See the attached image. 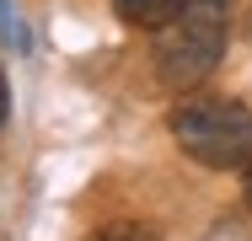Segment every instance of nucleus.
I'll list each match as a JSON object with an SVG mask.
<instances>
[{
    "label": "nucleus",
    "mask_w": 252,
    "mask_h": 241,
    "mask_svg": "<svg viewBox=\"0 0 252 241\" xmlns=\"http://www.w3.org/2000/svg\"><path fill=\"white\" fill-rule=\"evenodd\" d=\"M236 0H183V11L156 32V75L166 91H193L215 75L231 38Z\"/></svg>",
    "instance_id": "obj_1"
},
{
    "label": "nucleus",
    "mask_w": 252,
    "mask_h": 241,
    "mask_svg": "<svg viewBox=\"0 0 252 241\" xmlns=\"http://www.w3.org/2000/svg\"><path fill=\"white\" fill-rule=\"evenodd\" d=\"M172 140L188 161L209 172L252 166V107L236 96H188L172 107Z\"/></svg>",
    "instance_id": "obj_2"
},
{
    "label": "nucleus",
    "mask_w": 252,
    "mask_h": 241,
    "mask_svg": "<svg viewBox=\"0 0 252 241\" xmlns=\"http://www.w3.org/2000/svg\"><path fill=\"white\" fill-rule=\"evenodd\" d=\"M113 11H118L129 27H140V32H161V27L183 11V0H113Z\"/></svg>",
    "instance_id": "obj_3"
},
{
    "label": "nucleus",
    "mask_w": 252,
    "mask_h": 241,
    "mask_svg": "<svg viewBox=\"0 0 252 241\" xmlns=\"http://www.w3.org/2000/svg\"><path fill=\"white\" fill-rule=\"evenodd\" d=\"M92 241H161V231L145 225V220H113V225H102Z\"/></svg>",
    "instance_id": "obj_4"
},
{
    "label": "nucleus",
    "mask_w": 252,
    "mask_h": 241,
    "mask_svg": "<svg viewBox=\"0 0 252 241\" xmlns=\"http://www.w3.org/2000/svg\"><path fill=\"white\" fill-rule=\"evenodd\" d=\"M5 118H11V86H5V70H0V129H5Z\"/></svg>",
    "instance_id": "obj_5"
},
{
    "label": "nucleus",
    "mask_w": 252,
    "mask_h": 241,
    "mask_svg": "<svg viewBox=\"0 0 252 241\" xmlns=\"http://www.w3.org/2000/svg\"><path fill=\"white\" fill-rule=\"evenodd\" d=\"M242 198H247V209H252V166H247V177H242Z\"/></svg>",
    "instance_id": "obj_6"
}]
</instances>
